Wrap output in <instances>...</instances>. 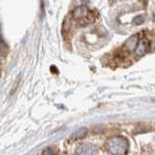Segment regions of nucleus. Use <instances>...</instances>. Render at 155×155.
I'll use <instances>...</instances> for the list:
<instances>
[{"label": "nucleus", "mask_w": 155, "mask_h": 155, "mask_svg": "<svg viewBox=\"0 0 155 155\" xmlns=\"http://www.w3.org/2000/svg\"><path fill=\"white\" fill-rule=\"evenodd\" d=\"M73 18L76 19H82L81 23H89L93 21L92 13L85 6H79L73 11Z\"/></svg>", "instance_id": "obj_1"}, {"label": "nucleus", "mask_w": 155, "mask_h": 155, "mask_svg": "<svg viewBox=\"0 0 155 155\" xmlns=\"http://www.w3.org/2000/svg\"><path fill=\"white\" fill-rule=\"evenodd\" d=\"M138 44H139V35H133L126 40V42L124 44V48L126 51H133L136 50Z\"/></svg>", "instance_id": "obj_2"}, {"label": "nucleus", "mask_w": 155, "mask_h": 155, "mask_svg": "<svg viewBox=\"0 0 155 155\" xmlns=\"http://www.w3.org/2000/svg\"><path fill=\"white\" fill-rule=\"evenodd\" d=\"M149 48V43L147 40H140L138 44L137 48H136L135 52L138 56L144 55L147 51V48Z\"/></svg>", "instance_id": "obj_3"}, {"label": "nucleus", "mask_w": 155, "mask_h": 155, "mask_svg": "<svg viewBox=\"0 0 155 155\" xmlns=\"http://www.w3.org/2000/svg\"><path fill=\"white\" fill-rule=\"evenodd\" d=\"M145 21V18L144 16H138L136 17L134 19H133V24H135V25H140V24H143Z\"/></svg>", "instance_id": "obj_4"}]
</instances>
